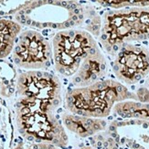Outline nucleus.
Returning <instances> with one entry per match:
<instances>
[{
    "mask_svg": "<svg viewBox=\"0 0 149 149\" xmlns=\"http://www.w3.org/2000/svg\"><path fill=\"white\" fill-rule=\"evenodd\" d=\"M100 5L114 9L135 6H149V0H94Z\"/></svg>",
    "mask_w": 149,
    "mask_h": 149,
    "instance_id": "nucleus-11",
    "label": "nucleus"
},
{
    "mask_svg": "<svg viewBox=\"0 0 149 149\" xmlns=\"http://www.w3.org/2000/svg\"><path fill=\"white\" fill-rule=\"evenodd\" d=\"M20 30L21 27L18 23L9 19H0V59L12 52Z\"/></svg>",
    "mask_w": 149,
    "mask_h": 149,
    "instance_id": "nucleus-9",
    "label": "nucleus"
},
{
    "mask_svg": "<svg viewBox=\"0 0 149 149\" xmlns=\"http://www.w3.org/2000/svg\"><path fill=\"white\" fill-rule=\"evenodd\" d=\"M61 1H68V2H76L77 0H61Z\"/></svg>",
    "mask_w": 149,
    "mask_h": 149,
    "instance_id": "nucleus-14",
    "label": "nucleus"
},
{
    "mask_svg": "<svg viewBox=\"0 0 149 149\" xmlns=\"http://www.w3.org/2000/svg\"><path fill=\"white\" fill-rule=\"evenodd\" d=\"M14 149H24V146H23V143H20V144H18Z\"/></svg>",
    "mask_w": 149,
    "mask_h": 149,
    "instance_id": "nucleus-13",
    "label": "nucleus"
},
{
    "mask_svg": "<svg viewBox=\"0 0 149 149\" xmlns=\"http://www.w3.org/2000/svg\"><path fill=\"white\" fill-rule=\"evenodd\" d=\"M100 32L102 47L111 54L125 44L149 40V6L107 11Z\"/></svg>",
    "mask_w": 149,
    "mask_h": 149,
    "instance_id": "nucleus-4",
    "label": "nucleus"
},
{
    "mask_svg": "<svg viewBox=\"0 0 149 149\" xmlns=\"http://www.w3.org/2000/svg\"><path fill=\"white\" fill-rule=\"evenodd\" d=\"M89 16L85 8L77 2L38 0L19 12L17 18L31 27L61 31L81 27Z\"/></svg>",
    "mask_w": 149,
    "mask_h": 149,
    "instance_id": "nucleus-5",
    "label": "nucleus"
},
{
    "mask_svg": "<svg viewBox=\"0 0 149 149\" xmlns=\"http://www.w3.org/2000/svg\"><path fill=\"white\" fill-rule=\"evenodd\" d=\"M61 99H37L17 97L16 120L18 131L24 137L36 142H46L64 146L68 137L55 117L54 111Z\"/></svg>",
    "mask_w": 149,
    "mask_h": 149,
    "instance_id": "nucleus-2",
    "label": "nucleus"
},
{
    "mask_svg": "<svg viewBox=\"0 0 149 149\" xmlns=\"http://www.w3.org/2000/svg\"><path fill=\"white\" fill-rule=\"evenodd\" d=\"M113 70L121 82L127 85L138 83L149 74V52L138 45H123L115 54Z\"/></svg>",
    "mask_w": 149,
    "mask_h": 149,
    "instance_id": "nucleus-7",
    "label": "nucleus"
},
{
    "mask_svg": "<svg viewBox=\"0 0 149 149\" xmlns=\"http://www.w3.org/2000/svg\"><path fill=\"white\" fill-rule=\"evenodd\" d=\"M147 86L149 87V78H148V80H147Z\"/></svg>",
    "mask_w": 149,
    "mask_h": 149,
    "instance_id": "nucleus-15",
    "label": "nucleus"
},
{
    "mask_svg": "<svg viewBox=\"0 0 149 149\" xmlns=\"http://www.w3.org/2000/svg\"><path fill=\"white\" fill-rule=\"evenodd\" d=\"M126 100H138V98L120 82L106 79L69 90L66 94V106L76 115L103 118L110 114L116 102Z\"/></svg>",
    "mask_w": 149,
    "mask_h": 149,
    "instance_id": "nucleus-3",
    "label": "nucleus"
},
{
    "mask_svg": "<svg viewBox=\"0 0 149 149\" xmlns=\"http://www.w3.org/2000/svg\"><path fill=\"white\" fill-rule=\"evenodd\" d=\"M63 121L69 130L83 137L103 130L106 126V122L102 120L92 119L80 115L65 114L63 116Z\"/></svg>",
    "mask_w": 149,
    "mask_h": 149,
    "instance_id": "nucleus-8",
    "label": "nucleus"
},
{
    "mask_svg": "<svg viewBox=\"0 0 149 149\" xmlns=\"http://www.w3.org/2000/svg\"><path fill=\"white\" fill-rule=\"evenodd\" d=\"M15 64L20 68L40 70L48 68L52 58V46L41 33L29 30L20 33L12 49Z\"/></svg>",
    "mask_w": 149,
    "mask_h": 149,
    "instance_id": "nucleus-6",
    "label": "nucleus"
},
{
    "mask_svg": "<svg viewBox=\"0 0 149 149\" xmlns=\"http://www.w3.org/2000/svg\"><path fill=\"white\" fill-rule=\"evenodd\" d=\"M24 149H61V148H59L56 145H53V144L41 143V142H40V143H38V144L29 145Z\"/></svg>",
    "mask_w": 149,
    "mask_h": 149,
    "instance_id": "nucleus-12",
    "label": "nucleus"
},
{
    "mask_svg": "<svg viewBox=\"0 0 149 149\" xmlns=\"http://www.w3.org/2000/svg\"><path fill=\"white\" fill-rule=\"evenodd\" d=\"M13 124L9 108L0 97V149H11Z\"/></svg>",
    "mask_w": 149,
    "mask_h": 149,
    "instance_id": "nucleus-10",
    "label": "nucleus"
},
{
    "mask_svg": "<svg viewBox=\"0 0 149 149\" xmlns=\"http://www.w3.org/2000/svg\"><path fill=\"white\" fill-rule=\"evenodd\" d=\"M55 69L78 88L99 81L107 71V63L93 36L84 30L57 32L52 41Z\"/></svg>",
    "mask_w": 149,
    "mask_h": 149,
    "instance_id": "nucleus-1",
    "label": "nucleus"
}]
</instances>
